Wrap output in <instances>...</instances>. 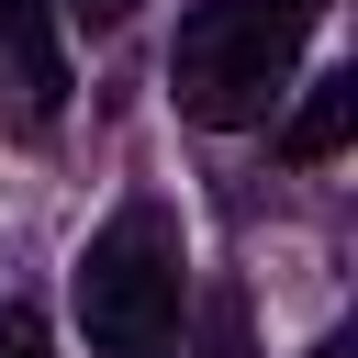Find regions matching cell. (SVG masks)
Masks as SVG:
<instances>
[{
    "label": "cell",
    "mask_w": 358,
    "mask_h": 358,
    "mask_svg": "<svg viewBox=\"0 0 358 358\" xmlns=\"http://www.w3.org/2000/svg\"><path fill=\"white\" fill-rule=\"evenodd\" d=\"M313 45V0H201L179 11V45H168V101L213 134L235 123H268V101L291 90Z\"/></svg>",
    "instance_id": "1"
},
{
    "label": "cell",
    "mask_w": 358,
    "mask_h": 358,
    "mask_svg": "<svg viewBox=\"0 0 358 358\" xmlns=\"http://www.w3.org/2000/svg\"><path fill=\"white\" fill-rule=\"evenodd\" d=\"M179 213L157 201V190H134L90 246H78V324H90V347L101 358H168L179 347Z\"/></svg>",
    "instance_id": "2"
},
{
    "label": "cell",
    "mask_w": 358,
    "mask_h": 358,
    "mask_svg": "<svg viewBox=\"0 0 358 358\" xmlns=\"http://www.w3.org/2000/svg\"><path fill=\"white\" fill-rule=\"evenodd\" d=\"M0 78H11V112L45 134L56 101H67V56H56V34H45V0H0Z\"/></svg>",
    "instance_id": "3"
},
{
    "label": "cell",
    "mask_w": 358,
    "mask_h": 358,
    "mask_svg": "<svg viewBox=\"0 0 358 358\" xmlns=\"http://www.w3.org/2000/svg\"><path fill=\"white\" fill-rule=\"evenodd\" d=\"M347 112H358V78H313V101L291 112L280 145H291V157H336V145H347Z\"/></svg>",
    "instance_id": "4"
},
{
    "label": "cell",
    "mask_w": 358,
    "mask_h": 358,
    "mask_svg": "<svg viewBox=\"0 0 358 358\" xmlns=\"http://www.w3.org/2000/svg\"><path fill=\"white\" fill-rule=\"evenodd\" d=\"M0 358H45V324H34L22 302H0Z\"/></svg>",
    "instance_id": "5"
},
{
    "label": "cell",
    "mask_w": 358,
    "mask_h": 358,
    "mask_svg": "<svg viewBox=\"0 0 358 358\" xmlns=\"http://www.w3.org/2000/svg\"><path fill=\"white\" fill-rule=\"evenodd\" d=\"M67 11H78V22H101V34H112V22H123V11H134V0H67Z\"/></svg>",
    "instance_id": "6"
},
{
    "label": "cell",
    "mask_w": 358,
    "mask_h": 358,
    "mask_svg": "<svg viewBox=\"0 0 358 358\" xmlns=\"http://www.w3.org/2000/svg\"><path fill=\"white\" fill-rule=\"evenodd\" d=\"M313 358H358V347H347V336H324V347H313Z\"/></svg>",
    "instance_id": "7"
}]
</instances>
